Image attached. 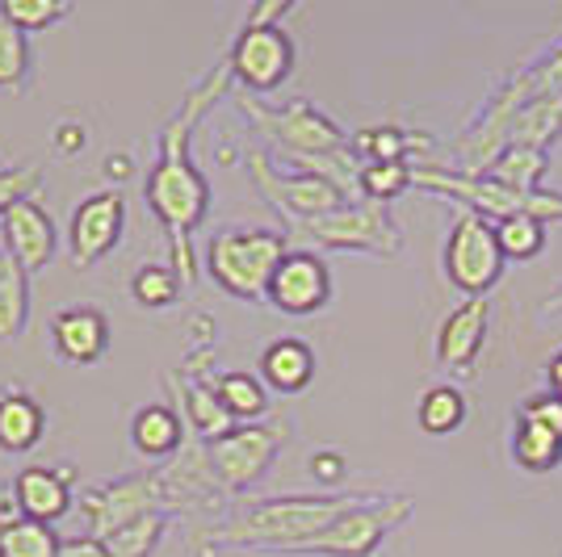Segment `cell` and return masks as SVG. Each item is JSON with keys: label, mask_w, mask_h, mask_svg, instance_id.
<instances>
[{"label": "cell", "mask_w": 562, "mask_h": 557, "mask_svg": "<svg viewBox=\"0 0 562 557\" xmlns=\"http://www.w3.org/2000/svg\"><path fill=\"white\" fill-rule=\"evenodd\" d=\"M227 84H232V68L223 59V64H214V71H206L189 89L181 110L168 117V126L160 130V139H156L160 156H156L147 181H143V202H147V209L165 227L168 252H172L168 264L181 273L186 289H193L198 277H202L198 273V252H193V231L211 214V181L202 177L198 163L189 160V135H193V126L202 122V114L211 110L214 101L227 93Z\"/></svg>", "instance_id": "1"}, {"label": "cell", "mask_w": 562, "mask_h": 557, "mask_svg": "<svg viewBox=\"0 0 562 557\" xmlns=\"http://www.w3.org/2000/svg\"><path fill=\"white\" fill-rule=\"evenodd\" d=\"M378 490L361 495H278V499H248L239 508L223 511V520L198 524L189 545L193 557H211L218 549H248V554H273L303 545L336 524L345 511L370 503Z\"/></svg>", "instance_id": "2"}, {"label": "cell", "mask_w": 562, "mask_h": 557, "mask_svg": "<svg viewBox=\"0 0 562 557\" xmlns=\"http://www.w3.org/2000/svg\"><path fill=\"white\" fill-rule=\"evenodd\" d=\"M285 252L290 235L278 227H223L206 243V273L223 294L260 306Z\"/></svg>", "instance_id": "3"}, {"label": "cell", "mask_w": 562, "mask_h": 557, "mask_svg": "<svg viewBox=\"0 0 562 557\" xmlns=\"http://www.w3.org/2000/svg\"><path fill=\"white\" fill-rule=\"evenodd\" d=\"M416 189H428V193H446L453 202H462L467 209L483 214V218H508V214H533L541 223H562V193H520V189H508L492 181L487 172L483 177H470V172H458V168H441V163H416Z\"/></svg>", "instance_id": "4"}, {"label": "cell", "mask_w": 562, "mask_h": 557, "mask_svg": "<svg viewBox=\"0 0 562 557\" xmlns=\"http://www.w3.org/2000/svg\"><path fill=\"white\" fill-rule=\"evenodd\" d=\"M412 515H416L412 495H374L370 503L345 511L319 536L285 549L281 557H374L386 545V536L398 533Z\"/></svg>", "instance_id": "5"}, {"label": "cell", "mask_w": 562, "mask_h": 557, "mask_svg": "<svg viewBox=\"0 0 562 557\" xmlns=\"http://www.w3.org/2000/svg\"><path fill=\"white\" fill-rule=\"evenodd\" d=\"M290 231H299L306 243L324 248V252H361L391 260L403 252V231H398L395 214L382 202H349V206L331 209L324 218H306L294 223Z\"/></svg>", "instance_id": "6"}, {"label": "cell", "mask_w": 562, "mask_h": 557, "mask_svg": "<svg viewBox=\"0 0 562 557\" xmlns=\"http://www.w3.org/2000/svg\"><path fill=\"white\" fill-rule=\"evenodd\" d=\"M441 264H446L449 285L462 294V298H492V289L504 281V248L495 239V223L474 214V209H462L458 223L449 227L446 252H441Z\"/></svg>", "instance_id": "7"}, {"label": "cell", "mask_w": 562, "mask_h": 557, "mask_svg": "<svg viewBox=\"0 0 562 557\" xmlns=\"http://www.w3.org/2000/svg\"><path fill=\"white\" fill-rule=\"evenodd\" d=\"M281 444H285L281 423H235L227 436L206 444V457H211V469L214 478L223 482V490L244 495L273 469Z\"/></svg>", "instance_id": "8"}, {"label": "cell", "mask_w": 562, "mask_h": 557, "mask_svg": "<svg viewBox=\"0 0 562 557\" xmlns=\"http://www.w3.org/2000/svg\"><path fill=\"white\" fill-rule=\"evenodd\" d=\"M248 172H252L260 193L281 209V218L290 227L306 223V218H324V214L352 202L331 177H319V172H278L265 151H248Z\"/></svg>", "instance_id": "9"}, {"label": "cell", "mask_w": 562, "mask_h": 557, "mask_svg": "<svg viewBox=\"0 0 562 557\" xmlns=\"http://www.w3.org/2000/svg\"><path fill=\"white\" fill-rule=\"evenodd\" d=\"M299 50L285 25H252L244 22L227 50L232 80H239L248 93H278L281 84L294 76Z\"/></svg>", "instance_id": "10"}, {"label": "cell", "mask_w": 562, "mask_h": 557, "mask_svg": "<svg viewBox=\"0 0 562 557\" xmlns=\"http://www.w3.org/2000/svg\"><path fill=\"white\" fill-rule=\"evenodd\" d=\"M80 503V515L89 524L93 536H114L117 528L135 524L139 515H151V511H165V495H160V474L156 469H143V474H122L114 482H101V487H89L76 495ZM168 515V511H165Z\"/></svg>", "instance_id": "11"}, {"label": "cell", "mask_w": 562, "mask_h": 557, "mask_svg": "<svg viewBox=\"0 0 562 557\" xmlns=\"http://www.w3.org/2000/svg\"><path fill=\"white\" fill-rule=\"evenodd\" d=\"M122 231H126V202L122 189H97L89 197H80V206L68 218V255L76 269H93L110 252L122 248Z\"/></svg>", "instance_id": "12"}, {"label": "cell", "mask_w": 562, "mask_h": 557, "mask_svg": "<svg viewBox=\"0 0 562 557\" xmlns=\"http://www.w3.org/2000/svg\"><path fill=\"white\" fill-rule=\"evenodd\" d=\"M156 474H160V495H165L168 515H181V511L214 515V511L232 508V495L214 478L211 457H206V444L202 441H189L186 448L168 465H160Z\"/></svg>", "instance_id": "13"}, {"label": "cell", "mask_w": 562, "mask_h": 557, "mask_svg": "<svg viewBox=\"0 0 562 557\" xmlns=\"http://www.w3.org/2000/svg\"><path fill=\"white\" fill-rule=\"evenodd\" d=\"M265 303L281 310V315H319L331 303V269L328 260L311 248H290L285 260L278 264V273L269 281V298Z\"/></svg>", "instance_id": "14"}, {"label": "cell", "mask_w": 562, "mask_h": 557, "mask_svg": "<svg viewBox=\"0 0 562 557\" xmlns=\"http://www.w3.org/2000/svg\"><path fill=\"white\" fill-rule=\"evenodd\" d=\"M487 331H492V298H467L449 310L437 327V365L446 373L470 377L474 361L487 349Z\"/></svg>", "instance_id": "15"}, {"label": "cell", "mask_w": 562, "mask_h": 557, "mask_svg": "<svg viewBox=\"0 0 562 557\" xmlns=\"http://www.w3.org/2000/svg\"><path fill=\"white\" fill-rule=\"evenodd\" d=\"M0 248L22 264L25 273H43L55 252H59V227L43 206V197H30L22 206L9 209V218L0 223Z\"/></svg>", "instance_id": "16"}, {"label": "cell", "mask_w": 562, "mask_h": 557, "mask_svg": "<svg viewBox=\"0 0 562 557\" xmlns=\"http://www.w3.org/2000/svg\"><path fill=\"white\" fill-rule=\"evenodd\" d=\"M13 495H18V508L25 520L55 524L76 503V478H71L68 465H25L13 478Z\"/></svg>", "instance_id": "17"}, {"label": "cell", "mask_w": 562, "mask_h": 557, "mask_svg": "<svg viewBox=\"0 0 562 557\" xmlns=\"http://www.w3.org/2000/svg\"><path fill=\"white\" fill-rule=\"evenodd\" d=\"M50 344L68 365H97L110 349V319L97 306H64L50 319Z\"/></svg>", "instance_id": "18"}, {"label": "cell", "mask_w": 562, "mask_h": 557, "mask_svg": "<svg viewBox=\"0 0 562 557\" xmlns=\"http://www.w3.org/2000/svg\"><path fill=\"white\" fill-rule=\"evenodd\" d=\"M165 390L177 395V411L186 416L193 441L211 444L235 428L232 411L218 402V395H214V386L206 377H198V373H165Z\"/></svg>", "instance_id": "19"}, {"label": "cell", "mask_w": 562, "mask_h": 557, "mask_svg": "<svg viewBox=\"0 0 562 557\" xmlns=\"http://www.w3.org/2000/svg\"><path fill=\"white\" fill-rule=\"evenodd\" d=\"M189 441V423L172 402H147L131 416V448L143 462H172Z\"/></svg>", "instance_id": "20"}, {"label": "cell", "mask_w": 562, "mask_h": 557, "mask_svg": "<svg viewBox=\"0 0 562 557\" xmlns=\"http://www.w3.org/2000/svg\"><path fill=\"white\" fill-rule=\"evenodd\" d=\"M315 370H319L315 349L306 340H299V336H281L273 344H265L257 361L260 382L269 390H278V395H303L306 386L315 382Z\"/></svg>", "instance_id": "21"}, {"label": "cell", "mask_w": 562, "mask_h": 557, "mask_svg": "<svg viewBox=\"0 0 562 557\" xmlns=\"http://www.w3.org/2000/svg\"><path fill=\"white\" fill-rule=\"evenodd\" d=\"M47 436V411L43 402L22 390L4 386L0 390V453H30Z\"/></svg>", "instance_id": "22"}, {"label": "cell", "mask_w": 562, "mask_h": 557, "mask_svg": "<svg viewBox=\"0 0 562 557\" xmlns=\"http://www.w3.org/2000/svg\"><path fill=\"white\" fill-rule=\"evenodd\" d=\"M508 453L525 474H550L562 465V432L546 428L538 419L520 416L513 419V436H508Z\"/></svg>", "instance_id": "23"}, {"label": "cell", "mask_w": 562, "mask_h": 557, "mask_svg": "<svg viewBox=\"0 0 562 557\" xmlns=\"http://www.w3.org/2000/svg\"><path fill=\"white\" fill-rule=\"evenodd\" d=\"M432 139L420 130H398V126H366L352 135V151L361 163H412V156L428 151Z\"/></svg>", "instance_id": "24"}, {"label": "cell", "mask_w": 562, "mask_h": 557, "mask_svg": "<svg viewBox=\"0 0 562 557\" xmlns=\"http://www.w3.org/2000/svg\"><path fill=\"white\" fill-rule=\"evenodd\" d=\"M218 402L232 411L235 423H260L269 416V386L260 382V373L248 370H223L211 377Z\"/></svg>", "instance_id": "25"}, {"label": "cell", "mask_w": 562, "mask_h": 557, "mask_svg": "<svg viewBox=\"0 0 562 557\" xmlns=\"http://www.w3.org/2000/svg\"><path fill=\"white\" fill-rule=\"evenodd\" d=\"M30 323V273L0 248V344L22 340Z\"/></svg>", "instance_id": "26"}, {"label": "cell", "mask_w": 562, "mask_h": 557, "mask_svg": "<svg viewBox=\"0 0 562 557\" xmlns=\"http://www.w3.org/2000/svg\"><path fill=\"white\" fill-rule=\"evenodd\" d=\"M470 416V402H467V390L462 386H449V382H437V386H428L416 402V423H420V432L428 436H453Z\"/></svg>", "instance_id": "27"}, {"label": "cell", "mask_w": 562, "mask_h": 557, "mask_svg": "<svg viewBox=\"0 0 562 557\" xmlns=\"http://www.w3.org/2000/svg\"><path fill=\"white\" fill-rule=\"evenodd\" d=\"M546 172H550V151L520 147V143H508L504 156L487 168L492 181H499V185H508V189H520V193H541Z\"/></svg>", "instance_id": "28"}, {"label": "cell", "mask_w": 562, "mask_h": 557, "mask_svg": "<svg viewBox=\"0 0 562 557\" xmlns=\"http://www.w3.org/2000/svg\"><path fill=\"white\" fill-rule=\"evenodd\" d=\"M562 139V96H533L513 122V143L550 151V143Z\"/></svg>", "instance_id": "29"}, {"label": "cell", "mask_w": 562, "mask_h": 557, "mask_svg": "<svg viewBox=\"0 0 562 557\" xmlns=\"http://www.w3.org/2000/svg\"><path fill=\"white\" fill-rule=\"evenodd\" d=\"M181 289H186L181 273H177L172 264H160V260L139 264L135 277H131V298H135L143 310H168V306L181 298Z\"/></svg>", "instance_id": "30"}, {"label": "cell", "mask_w": 562, "mask_h": 557, "mask_svg": "<svg viewBox=\"0 0 562 557\" xmlns=\"http://www.w3.org/2000/svg\"><path fill=\"white\" fill-rule=\"evenodd\" d=\"M407 189H416V163H361L357 172V193L366 202L391 206Z\"/></svg>", "instance_id": "31"}, {"label": "cell", "mask_w": 562, "mask_h": 557, "mask_svg": "<svg viewBox=\"0 0 562 557\" xmlns=\"http://www.w3.org/2000/svg\"><path fill=\"white\" fill-rule=\"evenodd\" d=\"M34 71V47L30 34L0 18V93H22Z\"/></svg>", "instance_id": "32"}, {"label": "cell", "mask_w": 562, "mask_h": 557, "mask_svg": "<svg viewBox=\"0 0 562 557\" xmlns=\"http://www.w3.org/2000/svg\"><path fill=\"white\" fill-rule=\"evenodd\" d=\"M168 524H172V515L151 511V515H139L135 524L117 528L114 536H105V545H110V554L114 557H151L156 549H160Z\"/></svg>", "instance_id": "33"}, {"label": "cell", "mask_w": 562, "mask_h": 557, "mask_svg": "<svg viewBox=\"0 0 562 557\" xmlns=\"http://www.w3.org/2000/svg\"><path fill=\"white\" fill-rule=\"evenodd\" d=\"M64 536L55 533V524L38 520H18L13 528L0 533V557H59Z\"/></svg>", "instance_id": "34"}, {"label": "cell", "mask_w": 562, "mask_h": 557, "mask_svg": "<svg viewBox=\"0 0 562 557\" xmlns=\"http://www.w3.org/2000/svg\"><path fill=\"white\" fill-rule=\"evenodd\" d=\"M495 239L504 248V260H533L546 248V223L533 214H508L495 223Z\"/></svg>", "instance_id": "35"}, {"label": "cell", "mask_w": 562, "mask_h": 557, "mask_svg": "<svg viewBox=\"0 0 562 557\" xmlns=\"http://www.w3.org/2000/svg\"><path fill=\"white\" fill-rule=\"evenodd\" d=\"M0 18L18 25L22 34H38V30L68 22L71 4L68 0H0Z\"/></svg>", "instance_id": "36"}, {"label": "cell", "mask_w": 562, "mask_h": 557, "mask_svg": "<svg viewBox=\"0 0 562 557\" xmlns=\"http://www.w3.org/2000/svg\"><path fill=\"white\" fill-rule=\"evenodd\" d=\"M38 189H43V168L34 160H22V163H9V168H0V223L9 218V209L30 202V197H38Z\"/></svg>", "instance_id": "37"}, {"label": "cell", "mask_w": 562, "mask_h": 557, "mask_svg": "<svg viewBox=\"0 0 562 557\" xmlns=\"http://www.w3.org/2000/svg\"><path fill=\"white\" fill-rule=\"evenodd\" d=\"M50 143H55L59 156H80L89 147V126L76 122V117H59L55 130H50Z\"/></svg>", "instance_id": "38"}, {"label": "cell", "mask_w": 562, "mask_h": 557, "mask_svg": "<svg viewBox=\"0 0 562 557\" xmlns=\"http://www.w3.org/2000/svg\"><path fill=\"white\" fill-rule=\"evenodd\" d=\"M345 453H336V448H319V453H311V478L319 482V487H340L345 482Z\"/></svg>", "instance_id": "39"}, {"label": "cell", "mask_w": 562, "mask_h": 557, "mask_svg": "<svg viewBox=\"0 0 562 557\" xmlns=\"http://www.w3.org/2000/svg\"><path fill=\"white\" fill-rule=\"evenodd\" d=\"M520 416L538 419V423H546V428H554V432H562V402L550 390H541V395H529L520 398V407H516Z\"/></svg>", "instance_id": "40"}, {"label": "cell", "mask_w": 562, "mask_h": 557, "mask_svg": "<svg viewBox=\"0 0 562 557\" xmlns=\"http://www.w3.org/2000/svg\"><path fill=\"white\" fill-rule=\"evenodd\" d=\"M59 557H114V554H110V545H105L101 536L85 533V536H64Z\"/></svg>", "instance_id": "41"}, {"label": "cell", "mask_w": 562, "mask_h": 557, "mask_svg": "<svg viewBox=\"0 0 562 557\" xmlns=\"http://www.w3.org/2000/svg\"><path fill=\"white\" fill-rule=\"evenodd\" d=\"M294 9H299L294 0H265V4H257V9L248 13V22L252 25H281Z\"/></svg>", "instance_id": "42"}, {"label": "cell", "mask_w": 562, "mask_h": 557, "mask_svg": "<svg viewBox=\"0 0 562 557\" xmlns=\"http://www.w3.org/2000/svg\"><path fill=\"white\" fill-rule=\"evenodd\" d=\"M18 520H25L22 508H18V495H13V487H0V533L13 528Z\"/></svg>", "instance_id": "43"}, {"label": "cell", "mask_w": 562, "mask_h": 557, "mask_svg": "<svg viewBox=\"0 0 562 557\" xmlns=\"http://www.w3.org/2000/svg\"><path fill=\"white\" fill-rule=\"evenodd\" d=\"M546 390H550V395L562 402V349L554 352L550 361H546Z\"/></svg>", "instance_id": "44"}, {"label": "cell", "mask_w": 562, "mask_h": 557, "mask_svg": "<svg viewBox=\"0 0 562 557\" xmlns=\"http://www.w3.org/2000/svg\"><path fill=\"white\" fill-rule=\"evenodd\" d=\"M131 177V160L126 156H105V181H126Z\"/></svg>", "instance_id": "45"}, {"label": "cell", "mask_w": 562, "mask_h": 557, "mask_svg": "<svg viewBox=\"0 0 562 557\" xmlns=\"http://www.w3.org/2000/svg\"><path fill=\"white\" fill-rule=\"evenodd\" d=\"M546 310H550V315H562V281L554 285V289H550V298H546Z\"/></svg>", "instance_id": "46"}]
</instances>
